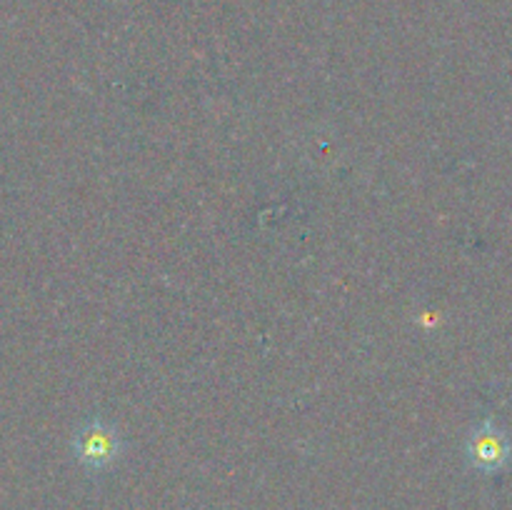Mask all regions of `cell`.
Masks as SVG:
<instances>
[{
  "label": "cell",
  "mask_w": 512,
  "mask_h": 510,
  "mask_svg": "<svg viewBox=\"0 0 512 510\" xmlns=\"http://www.w3.org/2000/svg\"><path fill=\"white\" fill-rule=\"evenodd\" d=\"M75 460L83 465L90 473H103L118 463L120 453H123V443H120L118 430L105 420L93 418L75 433L73 440Z\"/></svg>",
  "instance_id": "cell-1"
},
{
  "label": "cell",
  "mask_w": 512,
  "mask_h": 510,
  "mask_svg": "<svg viewBox=\"0 0 512 510\" xmlns=\"http://www.w3.org/2000/svg\"><path fill=\"white\" fill-rule=\"evenodd\" d=\"M465 458L473 470L483 475H495L505 470L512 460V440L498 428L493 418H485L465 443Z\"/></svg>",
  "instance_id": "cell-2"
}]
</instances>
